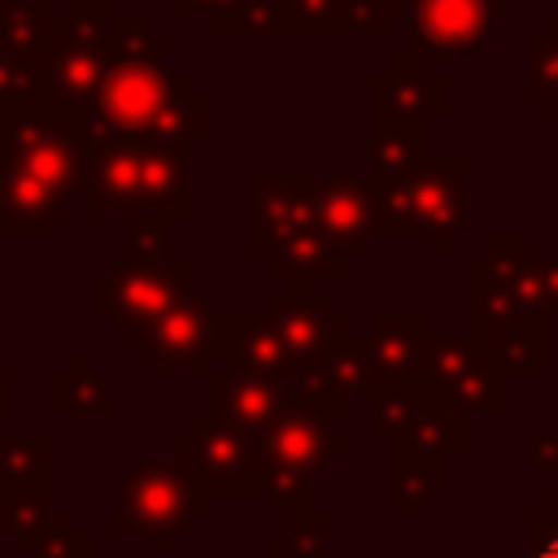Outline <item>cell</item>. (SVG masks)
<instances>
[{
	"instance_id": "obj_22",
	"label": "cell",
	"mask_w": 558,
	"mask_h": 558,
	"mask_svg": "<svg viewBox=\"0 0 558 558\" xmlns=\"http://www.w3.org/2000/svg\"><path fill=\"white\" fill-rule=\"evenodd\" d=\"M501 375H545L549 371V318H527L510 331L471 340Z\"/></svg>"
},
{
	"instance_id": "obj_16",
	"label": "cell",
	"mask_w": 558,
	"mask_h": 558,
	"mask_svg": "<svg viewBox=\"0 0 558 558\" xmlns=\"http://www.w3.org/2000/svg\"><path fill=\"white\" fill-rule=\"evenodd\" d=\"M318 222L336 257L357 262L384 235L371 179H318Z\"/></svg>"
},
{
	"instance_id": "obj_31",
	"label": "cell",
	"mask_w": 558,
	"mask_h": 558,
	"mask_svg": "<svg viewBox=\"0 0 558 558\" xmlns=\"http://www.w3.org/2000/svg\"><path fill=\"white\" fill-rule=\"evenodd\" d=\"M35 100H44L35 57L0 44V109H17V105H35Z\"/></svg>"
},
{
	"instance_id": "obj_9",
	"label": "cell",
	"mask_w": 558,
	"mask_h": 558,
	"mask_svg": "<svg viewBox=\"0 0 558 558\" xmlns=\"http://www.w3.org/2000/svg\"><path fill=\"white\" fill-rule=\"evenodd\" d=\"M192 279V257L187 253H166L157 262L135 257V253H113L109 266L92 279V314L109 323L113 336H135L148 327L161 310H170Z\"/></svg>"
},
{
	"instance_id": "obj_8",
	"label": "cell",
	"mask_w": 558,
	"mask_h": 558,
	"mask_svg": "<svg viewBox=\"0 0 558 558\" xmlns=\"http://www.w3.org/2000/svg\"><path fill=\"white\" fill-rule=\"evenodd\" d=\"M113 0H70V13L57 17L44 52L35 57L44 100L70 109L74 118L87 109L105 65H109V26Z\"/></svg>"
},
{
	"instance_id": "obj_3",
	"label": "cell",
	"mask_w": 558,
	"mask_h": 558,
	"mask_svg": "<svg viewBox=\"0 0 558 558\" xmlns=\"http://www.w3.org/2000/svg\"><path fill=\"white\" fill-rule=\"evenodd\" d=\"M248 253L266 262L288 288H314L310 279L349 275L353 262L336 257L318 222V179L305 174H253L248 179Z\"/></svg>"
},
{
	"instance_id": "obj_19",
	"label": "cell",
	"mask_w": 558,
	"mask_h": 558,
	"mask_svg": "<svg viewBox=\"0 0 558 558\" xmlns=\"http://www.w3.org/2000/svg\"><path fill=\"white\" fill-rule=\"evenodd\" d=\"M362 336L371 344V362L379 371V384L423 379V353L432 340L427 314H371Z\"/></svg>"
},
{
	"instance_id": "obj_25",
	"label": "cell",
	"mask_w": 558,
	"mask_h": 558,
	"mask_svg": "<svg viewBox=\"0 0 558 558\" xmlns=\"http://www.w3.org/2000/svg\"><path fill=\"white\" fill-rule=\"evenodd\" d=\"M0 484L48 493V484H52V440L44 432H0Z\"/></svg>"
},
{
	"instance_id": "obj_23",
	"label": "cell",
	"mask_w": 558,
	"mask_h": 558,
	"mask_svg": "<svg viewBox=\"0 0 558 558\" xmlns=\"http://www.w3.org/2000/svg\"><path fill=\"white\" fill-rule=\"evenodd\" d=\"M48 405L57 414H109L113 392H109L105 375L96 371V362L87 353H74L70 366L48 379Z\"/></svg>"
},
{
	"instance_id": "obj_33",
	"label": "cell",
	"mask_w": 558,
	"mask_h": 558,
	"mask_svg": "<svg viewBox=\"0 0 558 558\" xmlns=\"http://www.w3.org/2000/svg\"><path fill=\"white\" fill-rule=\"evenodd\" d=\"M31 558H92V536L74 527L70 514H52L48 532L39 536V545L31 549Z\"/></svg>"
},
{
	"instance_id": "obj_38",
	"label": "cell",
	"mask_w": 558,
	"mask_h": 558,
	"mask_svg": "<svg viewBox=\"0 0 558 558\" xmlns=\"http://www.w3.org/2000/svg\"><path fill=\"white\" fill-rule=\"evenodd\" d=\"M527 466L536 475H554L558 471V432H532L527 436Z\"/></svg>"
},
{
	"instance_id": "obj_13",
	"label": "cell",
	"mask_w": 558,
	"mask_h": 558,
	"mask_svg": "<svg viewBox=\"0 0 558 558\" xmlns=\"http://www.w3.org/2000/svg\"><path fill=\"white\" fill-rule=\"evenodd\" d=\"M423 384H432L458 414H506L510 375H501L466 336H436L423 353Z\"/></svg>"
},
{
	"instance_id": "obj_12",
	"label": "cell",
	"mask_w": 558,
	"mask_h": 558,
	"mask_svg": "<svg viewBox=\"0 0 558 558\" xmlns=\"http://www.w3.org/2000/svg\"><path fill=\"white\" fill-rule=\"evenodd\" d=\"M510 17V0H401L410 31V57L418 61H462L484 52L493 22Z\"/></svg>"
},
{
	"instance_id": "obj_37",
	"label": "cell",
	"mask_w": 558,
	"mask_h": 558,
	"mask_svg": "<svg viewBox=\"0 0 558 558\" xmlns=\"http://www.w3.org/2000/svg\"><path fill=\"white\" fill-rule=\"evenodd\" d=\"M244 4H253V0H170V13L174 17H209V22H218V17L240 13Z\"/></svg>"
},
{
	"instance_id": "obj_10",
	"label": "cell",
	"mask_w": 558,
	"mask_h": 558,
	"mask_svg": "<svg viewBox=\"0 0 558 558\" xmlns=\"http://www.w3.org/2000/svg\"><path fill=\"white\" fill-rule=\"evenodd\" d=\"M170 462H179L205 493H262L266 462L257 432H244L209 410L192 414L183 432L170 436Z\"/></svg>"
},
{
	"instance_id": "obj_27",
	"label": "cell",
	"mask_w": 558,
	"mask_h": 558,
	"mask_svg": "<svg viewBox=\"0 0 558 558\" xmlns=\"http://www.w3.org/2000/svg\"><path fill=\"white\" fill-rule=\"evenodd\" d=\"M440 392L432 388V384H423V379H392V384H379V392L371 397L375 405H371V418H366V427H371V436H384V440H392L427 401H436Z\"/></svg>"
},
{
	"instance_id": "obj_5",
	"label": "cell",
	"mask_w": 558,
	"mask_h": 558,
	"mask_svg": "<svg viewBox=\"0 0 558 558\" xmlns=\"http://www.w3.org/2000/svg\"><path fill=\"white\" fill-rule=\"evenodd\" d=\"M466 174H471L466 153L427 157V161L392 170V174H366L375 205H379L384 235H392V240L423 235L432 257H449L453 235H462L471 222Z\"/></svg>"
},
{
	"instance_id": "obj_24",
	"label": "cell",
	"mask_w": 558,
	"mask_h": 558,
	"mask_svg": "<svg viewBox=\"0 0 558 558\" xmlns=\"http://www.w3.org/2000/svg\"><path fill=\"white\" fill-rule=\"evenodd\" d=\"M427 157H432V144H427V122L423 118L371 122V140H366L371 174H392V170L418 166Z\"/></svg>"
},
{
	"instance_id": "obj_6",
	"label": "cell",
	"mask_w": 558,
	"mask_h": 558,
	"mask_svg": "<svg viewBox=\"0 0 558 558\" xmlns=\"http://www.w3.org/2000/svg\"><path fill=\"white\" fill-rule=\"evenodd\" d=\"M262 462H266V510L279 514L283 523L314 510L310 506V484L331 466V458L353 449V436L336 427V418H323L314 410H301L288 401L283 418L270 423L262 436Z\"/></svg>"
},
{
	"instance_id": "obj_41",
	"label": "cell",
	"mask_w": 558,
	"mask_h": 558,
	"mask_svg": "<svg viewBox=\"0 0 558 558\" xmlns=\"http://www.w3.org/2000/svg\"><path fill=\"white\" fill-rule=\"evenodd\" d=\"M0 501H4V484H0Z\"/></svg>"
},
{
	"instance_id": "obj_17",
	"label": "cell",
	"mask_w": 558,
	"mask_h": 558,
	"mask_svg": "<svg viewBox=\"0 0 558 558\" xmlns=\"http://www.w3.org/2000/svg\"><path fill=\"white\" fill-rule=\"evenodd\" d=\"M392 26L379 0H279V39H388Z\"/></svg>"
},
{
	"instance_id": "obj_14",
	"label": "cell",
	"mask_w": 558,
	"mask_h": 558,
	"mask_svg": "<svg viewBox=\"0 0 558 558\" xmlns=\"http://www.w3.org/2000/svg\"><path fill=\"white\" fill-rule=\"evenodd\" d=\"M266 318L270 327L279 331V340L288 344L292 353V371L296 366H310L318 357L331 353V344L353 331V323L344 314H336L331 296L314 292V288H283L266 301Z\"/></svg>"
},
{
	"instance_id": "obj_11",
	"label": "cell",
	"mask_w": 558,
	"mask_h": 558,
	"mask_svg": "<svg viewBox=\"0 0 558 558\" xmlns=\"http://www.w3.org/2000/svg\"><path fill=\"white\" fill-rule=\"evenodd\" d=\"M131 353L148 362V371H192L214 375V362L222 353V314L201 292H183L170 310H161L148 327L131 336Z\"/></svg>"
},
{
	"instance_id": "obj_35",
	"label": "cell",
	"mask_w": 558,
	"mask_h": 558,
	"mask_svg": "<svg viewBox=\"0 0 558 558\" xmlns=\"http://www.w3.org/2000/svg\"><path fill=\"white\" fill-rule=\"evenodd\" d=\"M527 558H558V493L527 514Z\"/></svg>"
},
{
	"instance_id": "obj_21",
	"label": "cell",
	"mask_w": 558,
	"mask_h": 558,
	"mask_svg": "<svg viewBox=\"0 0 558 558\" xmlns=\"http://www.w3.org/2000/svg\"><path fill=\"white\" fill-rule=\"evenodd\" d=\"M449 493V462L423 458L388 445V510L392 514H427L436 497Z\"/></svg>"
},
{
	"instance_id": "obj_2",
	"label": "cell",
	"mask_w": 558,
	"mask_h": 558,
	"mask_svg": "<svg viewBox=\"0 0 558 558\" xmlns=\"http://www.w3.org/2000/svg\"><path fill=\"white\" fill-rule=\"evenodd\" d=\"M87 131L52 105L0 109V235H48L87 187Z\"/></svg>"
},
{
	"instance_id": "obj_36",
	"label": "cell",
	"mask_w": 558,
	"mask_h": 558,
	"mask_svg": "<svg viewBox=\"0 0 558 558\" xmlns=\"http://www.w3.org/2000/svg\"><path fill=\"white\" fill-rule=\"evenodd\" d=\"M170 222H174V218H157V214H140V218H131V248H126V253L148 257V262L166 257Z\"/></svg>"
},
{
	"instance_id": "obj_4",
	"label": "cell",
	"mask_w": 558,
	"mask_h": 558,
	"mask_svg": "<svg viewBox=\"0 0 558 558\" xmlns=\"http://www.w3.org/2000/svg\"><path fill=\"white\" fill-rule=\"evenodd\" d=\"M83 201L105 214H192V144H109L96 140L87 157Z\"/></svg>"
},
{
	"instance_id": "obj_15",
	"label": "cell",
	"mask_w": 558,
	"mask_h": 558,
	"mask_svg": "<svg viewBox=\"0 0 558 558\" xmlns=\"http://www.w3.org/2000/svg\"><path fill=\"white\" fill-rule=\"evenodd\" d=\"M371 92V122H401V118H445L449 113V78L432 74L427 61L397 52L384 74L366 83Z\"/></svg>"
},
{
	"instance_id": "obj_39",
	"label": "cell",
	"mask_w": 558,
	"mask_h": 558,
	"mask_svg": "<svg viewBox=\"0 0 558 558\" xmlns=\"http://www.w3.org/2000/svg\"><path fill=\"white\" fill-rule=\"evenodd\" d=\"M9 414V375H0V418Z\"/></svg>"
},
{
	"instance_id": "obj_30",
	"label": "cell",
	"mask_w": 558,
	"mask_h": 558,
	"mask_svg": "<svg viewBox=\"0 0 558 558\" xmlns=\"http://www.w3.org/2000/svg\"><path fill=\"white\" fill-rule=\"evenodd\" d=\"M327 532H331V514L305 510V514L288 519L279 532H270L266 549L283 554V558H327Z\"/></svg>"
},
{
	"instance_id": "obj_20",
	"label": "cell",
	"mask_w": 558,
	"mask_h": 558,
	"mask_svg": "<svg viewBox=\"0 0 558 558\" xmlns=\"http://www.w3.org/2000/svg\"><path fill=\"white\" fill-rule=\"evenodd\" d=\"M222 357L227 371L235 375H262V379L292 375V353L266 314H222Z\"/></svg>"
},
{
	"instance_id": "obj_18",
	"label": "cell",
	"mask_w": 558,
	"mask_h": 558,
	"mask_svg": "<svg viewBox=\"0 0 558 558\" xmlns=\"http://www.w3.org/2000/svg\"><path fill=\"white\" fill-rule=\"evenodd\" d=\"M209 414L244 427V432H266L270 423L283 418L288 410V384L283 379H262V375H235V371H214L209 375Z\"/></svg>"
},
{
	"instance_id": "obj_40",
	"label": "cell",
	"mask_w": 558,
	"mask_h": 558,
	"mask_svg": "<svg viewBox=\"0 0 558 558\" xmlns=\"http://www.w3.org/2000/svg\"><path fill=\"white\" fill-rule=\"evenodd\" d=\"M432 558H471V554H449V549H436Z\"/></svg>"
},
{
	"instance_id": "obj_7",
	"label": "cell",
	"mask_w": 558,
	"mask_h": 558,
	"mask_svg": "<svg viewBox=\"0 0 558 558\" xmlns=\"http://www.w3.org/2000/svg\"><path fill=\"white\" fill-rule=\"evenodd\" d=\"M214 493H205L179 462L170 458H135L122 475H118V497H113V514L109 527L118 536H148L153 554H170L174 536L209 514Z\"/></svg>"
},
{
	"instance_id": "obj_28",
	"label": "cell",
	"mask_w": 558,
	"mask_h": 558,
	"mask_svg": "<svg viewBox=\"0 0 558 558\" xmlns=\"http://www.w3.org/2000/svg\"><path fill=\"white\" fill-rule=\"evenodd\" d=\"M57 26L52 0H0V44L26 57H39Z\"/></svg>"
},
{
	"instance_id": "obj_26",
	"label": "cell",
	"mask_w": 558,
	"mask_h": 558,
	"mask_svg": "<svg viewBox=\"0 0 558 558\" xmlns=\"http://www.w3.org/2000/svg\"><path fill=\"white\" fill-rule=\"evenodd\" d=\"M52 506H48V493H35V488H4V501H0V536L9 541L13 554H26L39 545V536L48 532L52 523Z\"/></svg>"
},
{
	"instance_id": "obj_1",
	"label": "cell",
	"mask_w": 558,
	"mask_h": 558,
	"mask_svg": "<svg viewBox=\"0 0 558 558\" xmlns=\"http://www.w3.org/2000/svg\"><path fill=\"white\" fill-rule=\"evenodd\" d=\"M170 39L153 31L144 13L113 17L109 65L78 113L87 144H192L214 131V105L192 78L166 65Z\"/></svg>"
},
{
	"instance_id": "obj_34",
	"label": "cell",
	"mask_w": 558,
	"mask_h": 558,
	"mask_svg": "<svg viewBox=\"0 0 558 558\" xmlns=\"http://www.w3.org/2000/svg\"><path fill=\"white\" fill-rule=\"evenodd\" d=\"M523 283H527V301L541 318L558 314V257H527L523 266Z\"/></svg>"
},
{
	"instance_id": "obj_32",
	"label": "cell",
	"mask_w": 558,
	"mask_h": 558,
	"mask_svg": "<svg viewBox=\"0 0 558 558\" xmlns=\"http://www.w3.org/2000/svg\"><path fill=\"white\" fill-rule=\"evenodd\" d=\"M218 39H279V0H253L231 17L209 22Z\"/></svg>"
},
{
	"instance_id": "obj_29",
	"label": "cell",
	"mask_w": 558,
	"mask_h": 558,
	"mask_svg": "<svg viewBox=\"0 0 558 558\" xmlns=\"http://www.w3.org/2000/svg\"><path fill=\"white\" fill-rule=\"evenodd\" d=\"M523 70H527V96L541 100L549 118H558V13L545 22L541 35L527 39Z\"/></svg>"
}]
</instances>
